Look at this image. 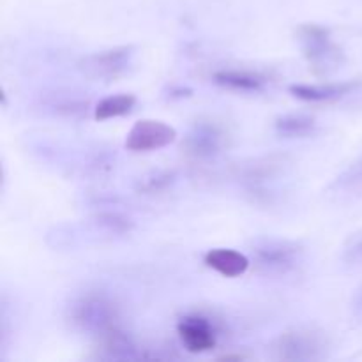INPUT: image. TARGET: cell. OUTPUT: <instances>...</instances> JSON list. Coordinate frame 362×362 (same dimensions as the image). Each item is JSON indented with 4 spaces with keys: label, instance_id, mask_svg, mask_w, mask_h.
Instances as JSON below:
<instances>
[{
    "label": "cell",
    "instance_id": "1",
    "mask_svg": "<svg viewBox=\"0 0 362 362\" xmlns=\"http://www.w3.org/2000/svg\"><path fill=\"white\" fill-rule=\"evenodd\" d=\"M66 318L74 331L103 339L120 329V308L101 290H88L71 299Z\"/></svg>",
    "mask_w": 362,
    "mask_h": 362
},
{
    "label": "cell",
    "instance_id": "2",
    "mask_svg": "<svg viewBox=\"0 0 362 362\" xmlns=\"http://www.w3.org/2000/svg\"><path fill=\"white\" fill-rule=\"evenodd\" d=\"M285 156L271 154L250 159L237 168V182L247 200L257 205H272L278 198V184L288 172Z\"/></svg>",
    "mask_w": 362,
    "mask_h": 362
},
{
    "label": "cell",
    "instance_id": "3",
    "mask_svg": "<svg viewBox=\"0 0 362 362\" xmlns=\"http://www.w3.org/2000/svg\"><path fill=\"white\" fill-rule=\"evenodd\" d=\"M251 264L265 278H288L304 265V247L297 240L264 237L251 246Z\"/></svg>",
    "mask_w": 362,
    "mask_h": 362
},
{
    "label": "cell",
    "instance_id": "4",
    "mask_svg": "<svg viewBox=\"0 0 362 362\" xmlns=\"http://www.w3.org/2000/svg\"><path fill=\"white\" fill-rule=\"evenodd\" d=\"M296 34L304 59L315 76H329L341 67L345 55L327 27L320 23H303L297 27Z\"/></svg>",
    "mask_w": 362,
    "mask_h": 362
},
{
    "label": "cell",
    "instance_id": "5",
    "mask_svg": "<svg viewBox=\"0 0 362 362\" xmlns=\"http://www.w3.org/2000/svg\"><path fill=\"white\" fill-rule=\"evenodd\" d=\"M329 343L322 332L315 329H290L281 332L271 345V356L283 362H310L324 359Z\"/></svg>",
    "mask_w": 362,
    "mask_h": 362
},
{
    "label": "cell",
    "instance_id": "6",
    "mask_svg": "<svg viewBox=\"0 0 362 362\" xmlns=\"http://www.w3.org/2000/svg\"><path fill=\"white\" fill-rule=\"evenodd\" d=\"M230 134L214 120H197L182 141V151L193 163H211L228 148Z\"/></svg>",
    "mask_w": 362,
    "mask_h": 362
},
{
    "label": "cell",
    "instance_id": "7",
    "mask_svg": "<svg viewBox=\"0 0 362 362\" xmlns=\"http://www.w3.org/2000/svg\"><path fill=\"white\" fill-rule=\"evenodd\" d=\"M134 46H115L81 57L78 69L92 81H115L127 73L133 64Z\"/></svg>",
    "mask_w": 362,
    "mask_h": 362
},
{
    "label": "cell",
    "instance_id": "8",
    "mask_svg": "<svg viewBox=\"0 0 362 362\" xmlns=\"http://www.w3.org/2000/svg\"><path fill=\"white\" fill-rule=\"evenodd\" d=\"M177 129L163 120L141 119L133 124L126 136V148L131 152H154L177 140Z\"/></svg>",
    "mask_w": 362,
    "mask_h": 362
},
{
    "label": "cell",
    "instance_id": "9",
    "mask_svg": "<svg viewBox=\"0 0 362 362\" xmlns=\"http://www.w3.org/2000/svg\"><path fill=\"white\" fill-rule=\"evenodd\" d=\"M177 334L184 349L191 354L211 352L218 345L214 324L200 313H191L180 318L177 324Z\"/></svg>",
    "mask_w": 362,
    "mask_h": 362
},
{
    "label": "cell",
    "instance_id": "10",
    "mask_svg": "<svg viewBox=\"0 0 362 362\" xmlns=\"http://www.w3.org/2000/svg\"><path fill=\"white\" fill-rule=\"evenodd\" d=\"M362 85L361 80L327 81V83H293L288 92L304 103H334L354 94Z\"/></svg>",
    "mask_w": 362,
    "mask_h": 362
},
{
    "label": "cell",
    "instance_id": "11",
    "mask_svg": "<svg viewBox=\"0 0 362 362\" xmlns=\"http://www.w3.org/2000/svg\"><path fill=\"white\" fill-rule=\"evenodd\" d=\"M41 106L46 113L60 119L76 120L87 115L90 110V99L81 95L80 92L57 88L41 95Z\"/></svg>",
    "mask_w": 362,
    "mask_h": 362
},
{
    "label": "cell",
    "instance_id": "12",
    "mask_svg": "<svg viewBox=\"0 0 362 362\" xmlns=\"http://www.w3.org/2000/svg\"><path fill=\"white\" fill-rule=\"evenodd\" d=\"M204 264L223 278H240L250 269L251 260L244 253L230 247H214L209 250L204 257Z\"/></svg>",
    "mask_w": 362,
    "mask_h": 362
},
{
    "label": "cell",
    "instance_id": "13",
    "mask_svg": "<svg viewBox=\"0 0 362 362\" xmlns=\"http://www.w3.org/2000/svg\"><path fill=\"white\" fill-rule=\"evenodd\" d=\"M212 81L225 90L260 92L267 85L269 78L251 69H219L212 74Z\"/></svg>",
    "mask_w": 362,
    "mask_h": 362
},
{
    "label": "cell",
    "instance_id": "14",
    "mask_svg": "<svg viewBox=\"0 0 362 362\" xmlns=\"http://www.w3.org/2000/svg\"><path fill=\"white\" fill-rule=\"evenodd\" d=\"M90 225L98 233L108 237H124L129 235L134 230V219L124 214L119 209H98L92 214Z\"/></svg>",
    "mask_w": 362,
    "mask_h": 362
},
{
    "label": "cell",
    "instance_id": "15",
    "mask_svg": "<svg viewBox=\"0 0 362 362\" xmlns=\"http://www.w3.org/2000/svg\"><path fill=\"white\" fill-rule=\"evenodd\" d=\"M327 197L338 198H352L362 193V158L354 161L349 168L343 170L334 180L325 189Z\"/></svg>",
    "mask_w": 362,
    "mask_h": 362
},
{
    "label": "cell",
    "instance_id": "16",
    "mask_svg": "<svg viewBox=\"0 0 362 362\" xmlns=\"http://www.w3.org/2000/svg\"><path fill=\"white\" fill-rule=\"evenodd\" d=\"M317 129V119L308 113H285L274 120V131L281 138H306Z\"/></svg>",
    "mask_w": 362,
    "mask_h": 362
},
{
    "label": "cell",
    "instance_id": "17",
    "mask_svg": "<svg viewBox=\"0 0 362 362\" xmlns=\"http://www.w3.org/2000/svg\"><path fill=\"white\" fill-rule=\"evenodd\" d=\"M134 106H136V95L124 92V94L103 98L101 101L95 103L92 110H94V119L99 120V122H105V120L127 115V113L133 112Z\"/></svg>",
    "mask_w": 362,
    "mask_h": 362
},
{
    "label": "cell",
    "instance_id": "18",
    "mask_svg": "<svg viewBox=\"0 0 362 362\" xmlns=\"http://www.w3.org/2000/svg\"><path fill=\"white\" fill-rule=\"evenodd\" d=\"M177 180V173L173 170H158L147 175L140 177L136 184V191L140 194H161L168 187H172Z\"/></svg>",
    "mask_w": 362,
    "mask_h": 362
},
{
    "label": "cell",
    "instance_id": "19",
    "mask_svg": "<svg viewBox=\"0 0 362 362\" xmlns=\"http://www.w3.org/2000/svg\"><path fill=\"white\" fill-rule=\"evenodd\" d=\"M341 260L350 267H359L362 265V230L357 233H352L349 240L343 246Z\"/></svg>",
    "mask_w": 362,
    "mask_h": 362
},
{
    "label": "cell",
    "instance_id": "20",
    "mask_svg": "<svg viewBox=\"0 0 362 362\" xmlns=\"http://www.w3.org/2000/svg\"><path fill=\"white\" fill-rule=\"evenodd\" d=\"M113 166L115 165H113L112 154H108V152H99V154H94L88 159V163L85 165V172H87V175L98 179V177L108 175L113 170Z\"/></svg>",
    "mask_w": 362,
    "mask_h": 362
},
{
    "label": "cell",
    "instance_id": "21",
    "mask_svg": "<svg viewBox=\"0 0 362 362\" xmlns=\"http://www.w3.org/2000/svg\"><path fill=\"white\" fill-rule=\"evenodd\" d=\"M352 310H354V315H356L357 318H361V320H362V288L357 290L356 297H354Z\"/></svg>",
    "mask_w": 362,
    "mask_h": 362
}]
</instances>
